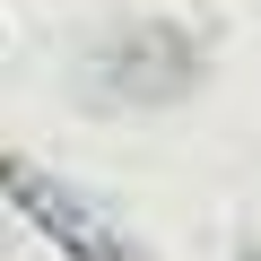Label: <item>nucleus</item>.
Here are the masks:
<instances>
[{"instance_id":"nucleus-1","label":"nucleus","mask_w":261,"mask_h":261,"mask_svg":"<svg viewBox=\"0 0 261 261\" xmlns=\"http://www.w3.org/2000/svg\"><path fill=\"white\" fill-rule=\"evenodd\" d=\"M0 200H9L61 261H148L140 244L122 235L113 209H96L70 174H53V166H35V157H0Z\"/></svg>"}]
</instances>
